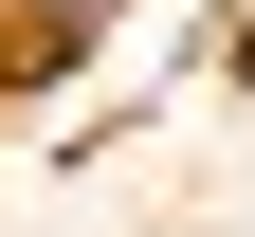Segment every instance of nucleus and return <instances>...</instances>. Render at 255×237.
I'll return each instance as SVG.
<instances>
[{"label": "nucleus", "instance_id": "obj_1", "mask_svg": "<svg viewBox=\"0 0 255 237\" xmlns=\"http://www.w3.org/2000/svg\"><path fill=\"white\" fill-rule=\"evenodd\" d=\"M18 18H37V37H73V18H91V0H18Z\"/></svg>", "mask_w": 255, "mask_h": 237}]
</instances>
